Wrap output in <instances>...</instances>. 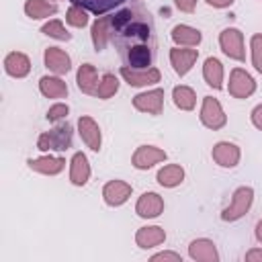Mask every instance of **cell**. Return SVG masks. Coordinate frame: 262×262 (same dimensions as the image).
I'll return each instance as SVG.
<instances>
[{"instance_id": "6da1fadb", "label": "cell", "mask_w": 262, "mask_h": 262, "mask_svg": "<svg viewBox=\"0 0 262 262\" xmlns=\"http://www.w3.org/2000/svg\"><path fill=\"white\" fill-rule=\"evenodd\" d=\"M111 41L117 45L127 68H151L156 39L149 12L139 8H123L111 14Z\"/></svg>"}, {"instance_id": "7a4b0ae2", "label": "cell", "mask_w": 262, "mask_h": 262, "mask_svg": "<svg viewBox=\"0 0 262 262\" xmlns=\"http://www.w3.org/2000/svg\"><path fill=\"white\" fill-rule=\"evenodd\" d=\"M68 147H72V127L68 123L41 133L37 139V149L41 151H66Z\"/></svg>"}, {"instance_id": "3957f363", "label": "cell", "mask_w": 262, "mask_h": 262, "mask_svg": "<svg viewBox=\"0 0 262 262\" xmlns=\"http://www.w3.org/2000/svg\"><path fill=\"white\" fill-rule=\"evenodd\" d=\"M254 203V188L252 186H239L233 190V196H231V203L221 211V219L223 221H237L242 219L250 207Z\"/></svg>"}, {"instance_id": "277c9868", "label": "cell", "mask_w": 262, "mask_h": 262, "mask_svg": "<svg viewBox=\"0 0 262 262\" xmlns=\"http://www.w3.org/2000/svg\"><path fill=\"white\" fill-rule=\"evenodd\" d=\"M219 47L221 51L235 61H244L246 59V49H244V33L239 29H223L219 33Z\"/></svg>"}, {"instance_id": "5b68a950", "label": "cell", "mask_w": 262, "mask_h": 262, "mask_svg": "<svg viewBox=\"0 0 262 262\" xmlns=\"http://www.w3.org/2000/svg\"><path fill=\"white\" fill-rule=\"evenodd\" d=\"M199 117H201V123L207 129H213V131L225 127V123H227V117H225V113L221 108V102L217 98H213V96H205L203 98V106H201V115Z\"/></svg>"}, {"instance_id": "8992f818", "label": "cell", "mask_w": 262, "mask_h": 262, "mask_svg": "<svg viewBox=\"0 0 262 262\" xmlns=\"http://www.w3.org/2000/svg\"><path fill=\"white\" fill-rule=\"evenodd\" d=\"M229 94L233 98H248L256 92V80L242 68H233L229 74Z\"/></svg>"}, {"instance_id": "52a82bcc", "label": "cell", "mask_w": 262, "mask_h": 262, "mask_svg": "<svg viewBox=\"0 0 262 262\" xmlns=\"http://www.w3.org/2000/svg\"><path fill=\"white\" fill-rule=\"evenodd\" d=\"M119 72H121L123 80H125L129 86H135V88L158 84V82H160V78H162V74H160V70H158V68L135 70V68H127V66H123Z\"/></svg>"}, {"instance_id": "ba28073f", "label": "cell", "mask_w": 262, "mask_h": 262, "mask_svg": "<svg viewBox=\"0 0 262 262\" xmlns=\"http://www.w3.org/2000/svg\"><path fill=\"white\" fill-rule=\"evenodd\" d=\"M133 106L139 113H147V115H160L164 108V90L162 88H154L147 92H139L133 96Z\"/></svg>"}, {"instance_id": "9c48e42d", "label": "cell", "mask_w": 262, "mask_h": 262, "mask_svg": "<svg viewBox=\"0 0 262 262\" xmlns=\"http://www.w3.org/2000/svg\"><path fill=\"white\" fill-rule=\"evenodd\" d=\"M211 158L217 166L221 168H235L239 164V158H242V151L235 143L231 141H217L211 149Z\"/></svg>"}, {"instance_id": "30bf717a", "label": "cell", "mask_w": 262, "mask_h": 262, "mask_svg": "<svg viewBox=\"0 0 262 262\" xmlns=\"http://www.w3.org/2000/svg\"><path fill=\"white\" fill-rule=\"evenodd\" d=\"M131 192H133V188L125 180H108L102 186V199L108 207H121L123 203H127Z\"/></svg>"}, {"instance_id": "8fae6325", "label": "cell", "mask_w": 262, "mask_h": 262, "mask_svg": "<svg viewBox=\"0 0 262 262\" xmlns=\"http://www.w3.org/2000/svg\"><path fill=\"white\" fill-rule=\"evenodd\" d=\"M166 160V151L156 147V145H139L131 158V164L137 168V170H149L151 166L160 164Z\"/></svg>"}, {"instance_id": "7c38bea8", "label": "cell", "mask_w": 262, "mask_h": 262, "mask_svg": "<svg viewBox=\"0 0 262 262\" xmlns=\"http://www.w3.org/2000/svg\"><path fill=\"white\" fill-rule=\"evenodd\" d=\"M196 57H199V49H192V47H172L170 49V63L178 76H186L190 72V68L194 66Z\"/></svg>"}, {"instance_id": "4fadbf2b", "label": "cell", "mask_w": 262, "mask_h": 262, "mask_svg": "<svg viewBox=\"0 0 262 262\" xmlns=\"http://www.w3.org/2000/svg\"><path fill=\"white\" fill-rule=\"evenodd\" d=\"M78 133H80L82 141H84L92 151H98V149H100V145H102L100 127H98V123H96L92 117L84 115V117L78 119Z\"/></svg>"}, {"instance_id": "5bb4252c", "label": "cell", "mask_w": 262, "mask_h": 262, "mask_svg": "<svg viewBox=\"0 0 262 262\" xmlns=\"http://www.w3.org/2000/svg\"><path fill=\"white\" fill-rule=\"evenodd\" d=\"M164 211V199L158 194V192H143L137 203H135V213L141 217V219H154L158 215H162Z\"/></svg>"}, {"instance_id": "9a60e30c", "label": "cell", "mask_w": 262, "mask_h": 262, "mask_svg": "<svg viewBox=\"0 0 262 262\" xmlns=\"http://www.w3.org/2000/svg\"><path fill=\"white\" fill-rule=\"evenodd\" d=\"M43 61H45V68L51 70L53 74L61 76V74H68L72 70V59L70 55L59 49V47H47L45 53H43Z\"/></svg>"}, {"instance_id": "2e32d148", "label": "cell", "mask_w": 262, "mask_h": 262, "mask_svg": "<svg viewBox=\"0 0 262 262\" xmlns=\"http://www.w3.org/2000/svg\"><path fill=\"white\" fill-rule=\"evenodd\" d=\"M188 256L196 262H217L219 260V254H217V248L211 239L207 237H199V239H192L188 244Z\"/></svg>"}, {"instance_id": "e0dca14e", "label": "cell", "mask_w": 262, "mask_h": 262, "mask_svg": "<svg viewBox=\"0 0 262 262\" xmlns=\"http://www.w3.org/2000/svg\"><path fill=\"white\" fill-rule=\"evenodd\" d=\"M90 178V164H88V158L86 154L82 151H76L70 160V182L74 186H84Z\"/></svg>"}, {"instance_id": "ac0fdd59", "label": "cell", "mask_w": 262, "mask_h": 262, "mask_svg": "<svg viewBox=\"0 0 262 262\" xmlns=\"http://www.w3.org/2000/svg\"><path fill=\"white\" fill-rule=\"evenodd\" d=\"M164 239H166V231L160 225H145V227H139L135 233V244L141 250L156 248V246L164 244Z\"/></svg>"}, {"instance_id": "d6986e66", "label": "cell", "mask_w": 262, "mask_h": 262, "mask_svg": "<svg viewBox=\"0 0 262 262\" xmlns=\"http://www.w3.org/2000/svg\"><path fill=\"white\" fill-rule=\"evenodd\" d=\"M29 168L33 172L39 174H47V176H55L66 168V160L63 158H53V156H41V158H31L27 160Z\"/></svg>"}, {"instance_id": "ffe728a7", "label": "cell", "mask_w": 262, "mask_h": 262, "mask_svg": "<svg viewBox=\"0 0 262 262\" xmlns=\"http://www.w3.org/2000/svg\"><path fill=\"white\" fill-rule=\"evenodd\" d=\"M4 70L12 78H25L31 72V59L20 51H10L4 57Z\"/></svg>"}, {"instance_id": "44dd1931", "label": "cell", "mask_w": 262, "mask_h": 262, "mask_svg": "<svg viewBox=\"0 0 262 262\" xmlns=\"http://www.w3.org/2000/svg\"><path fill=\"white\" fill-rule=\"evenodd\" d=\"M172 41L178 45V47H196L203 39L201 31L194 29V27H188V25H176L170 33Z\"/></svg>"}, {"instance_id": "7402d4cb", "label": "cell", "mask_w": 262, "mask_h": 262, "mask_svg": "<svg viewBox=\"0 0 262 262\" xmlns=\"http://www.w3.org/2000/svg\"><path fill=\"white\" fill-rule=\"evenodd\" d=\"M76 82H78V88L84 92V94H96L98 90V72L92 63H82L78 74H76Z\"/></svg>"}, {"instance_id": "603a6c76", "label": "cell", "mask_w": 262, "mask_h": 262, "mask_svg": "<svg viewBox=\"0 0 262 262\" xmlns=\"http://www.w3.org/2000/svg\"><path fill=\"white\" fill-rule=\"evenodd\" d=\"M92 45L96 51H102L106 47V43L111 41V16H100L94 20L92 25Z\"/></svg>"}, {"instance_id": "cb8c5ba5", "label": "cell", "mask_w": 262, "mask_h": 262, "mask_svg": "<svg viewBox=\"0 0 262 262\" xmlns=\"http://www.w3.org/2000/svg\"><path fill=\"white\" fill-rule=\"evenodd\" d=\"M39 90L47 98H66L68 96V84L57 76H43L39 80Z\"/></svg>"}, {"instance_id": "d4e9b609", "label": "cell", "mask_w": 262, "mask_h": 262, "mask_svg": "<svg viewBox=\"0 0 262 262\" xmlns=\"http://www.w3.org/2000/svg\"><path fill=\"white\" fill-rule=\"evenodd\" d=\"M203 78L211 88L219 90L223 86V63L217 57H207L203 63Z\"/></svg>"}, {"instance_id": "484cf974", "label": "cell", "mask_w": 262, "mask_h": 262, "mask_svg": "<svg viewBox=\"0 0 262 262\" xmlns=\"http://www.w3.org/2000/svg\"><path fill=\"white\" fill-rule=\"evenodd\" d=\"M156 178H158L160 186L174 188V186H178L184 180V168L180 164H166L164 168L158 170V176Z\"/></svg>"}, {"instance_id": "4316f807", "label": "cell", "mask_w": 262, "mask_h": 262, "mask_svg": "<svg viewBox=\"0 0 262 262\" xmlns=\"http://www.w3.org/2000/svg\"><path fill=\"white\" fill-rule=\"evenodd\" d=\"M25 12L29 18L37 20V18H47L51 14L57 12V6L49 0H27L25 2Z\"/></svg>"}, {"instance_id": "83f0119b", "label": "cell", "mask_w": 262, "mask_h": 262, "mask_svg": "<svg viewBox=\"0 0 262 262\" xmlns=\"http://www.w3.org/2000/svg\"><path fill=\"white\" fill-rule=\"evenodd\" d=\"M172 100L180 111H192L194 104H196V94H194V90L190 86L180 84V86H176L172 90Z\"/></svg>"}, {"instance_id": "f1b7e54d", "label": "cell", "mask_w": 262, "mask_h": 262, "mask_svg": "<svg viewBox=\"0 0 262 262\" xmlns=\"http://www.w3.org/2000/svg\"><path fill=\"white\" fill-rule=\"evenodd\" d=\"M70 2L72 4H78V6L86 8V10H90L94 14H104V12L121 6L125 0H70Z\"/></svg>"}, {"instance_id": "f546056e", "label": "cell", "mask_w": 262, "mask_h": 262, "mask_svg": "<svg viewBox=\"0 0 262 262\" xmlns=\"http://www.w3.org/2000/svg\"><path fill=\"white\" fill-rule=\"evenodd\" d=\"M117 90H119V80H117V76H115V74H104V76L100 78V82H98L96 96L102 98V100H106V98L115 96Z\"/></svg>"}, {"instance_id": "4dcf8cb0", "label": "cell", "mask_w": 262, "mask_h": 262, "mask_svg": "<svg viewBox=\"0 0 262 262\" xmlns=\"http://www.w3.org/2000/svg\"><path fill=\"white\" fill-rule=\"evenodd\" d=\"M41 33L47 35V37H53V39H57V41H70V39H72V35H70V33L66 31V27H63V23L57 20V18L45 23V25L41 27Z\"/></svg>"}, {"instance_id": "1f68e13d", "label": "cell", "mask_w": 262, "mask_h": 262, "mask_svg": "<svg viewBox=\"0 0 262 262\" xmlns=\"http://www.w3.org/2000/svg\"><path fill=\"white\" fill-rule=\"evenodd\" d=\"M66 20H68V25H72L76 29H82V27L88 25V12H86V8H82L78 4H72L66 12Z\"/></svg>"}, {"instance_id": "d6a6232c", "label": "cell", "mask_w": 262, "mask_h": 262, "mask_svg": "<svg viewBox=\"0 0 262 262\" xmlns=\"http://www.w3.org/2000/svg\"><path fill=\"white\" fill-rule=\"evenodd\" d=\"M250 49H252V63H254L256 72L262 74V33L252 35V39H250Z\"/></svg>"}, {"instance_id": "836d02e7", "label": "cell", "mask_w": 262, "mask_h": 262, "mask_svg": "<svg viewBox=\"0 0 262 262\" xmlns=\"http://www.w3.org/2000/svg\"><path fill=\"white\" fill-rule=\"evenodd\" d=\"M68 113H70V106L68 104H63V102H57V104H53L49 111H47V121H51V123H57V121H61V119H66L68 117Z\"/></svg>"}, {"instance_id": "e575fe53", "label": "cell", "mask_w": 262, "mask_h": 262, "mask_svg": "<svg viewBox=\"0 0 262 262\" xmlns=\"http://www.w3.org/2000/svg\"><path fill=\"white\" fill-rule=\"evenodd\" d=\"M158 260H172V262H182L180 254H176V252H160V254H154V256H151V262H158Z\"/></svg>"}, {"instance_id": "d590c367", "label": "cell", "mask_w": 262, "mask_h": 262, "mask_svg": "<svg viewBox=\"0 0 262 262\" xmlns=\"http://www.w3.org/2000/svg\"><path fill=\"white\" fill-rule=\"evenodd\" d=\"M174 6L182 12H192L196 6V0H174Z\"/></svg>"}, {"instance_id": "8d00e7d4", "label": "cell", "mask_w": 262, "mask_h": 262, "mask_svg": "<svg viewBox=\"0 0 262 262\" xmlns=\"http://www.w3.org/2000/svg\"><path fill=\"white\" fill-rule=\"evenodd\" d=\"M252 125L256 127V129H260L262 131V104H258V106H254V111H252Z\"/></svg>"}, {"instance_id": "74e56055", "label": "cell", "mask_w": 262, "mask_h": 262, "mask_svg": "<svg viewBox=\"0 0 262 262\" xmlns=\"http://www.w3.org/2000/svg\"><path fill=\"white\" fill-rule=\"evenodd\" d=\"M246 260H248V262H256V260H260V262H262V250H260V248L250 250V252L246 254Z\"/></svg>"}, {"instance_id": "f35d334b", "label": "cell", "mask_w": 262, "mask_h": 262, "mask_svg": "<svg viewBox=\"0 0 262 262\" xmlns=\"http://www.w3.org/2000/svg\"><path fill=\"white\" fill-rule=\"evenodd\" d=\"M207 4L213 8H227L233 4V0H207Z\"/></svg>"}, {"instance_id": "ab89813d", "label": "cell", "mask_w": 262, "mask_h": 262, "mask_svg": "<svg viewBox=\"0 0 262 262\" xmlns=\"http://www.w3.org/2000/svg\"><path fill=\"white\" fill-rule=\"evenodd\" d=\"M254 233H256V239L262 244V219L256 223V231H254Z\"/></svg>"}]
</instances>
